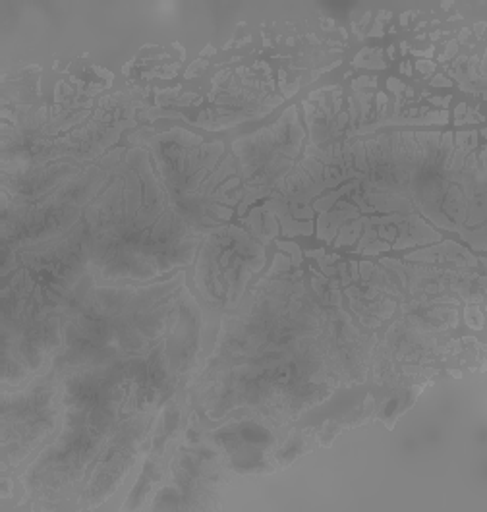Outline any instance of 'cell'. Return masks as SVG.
<instances>
[{"instance_id": "1", "label": "cell", "mask_w": 487, "mask_h": 512, "mask_svg": "<svg viewBox=\"0 0 487 512\" xmlns=\"http://www.w3.org/2000/svg\"><path fill=\"white\" fill-rule=\"evenodd\" d=\"M263 263V248L246 232L234 227L213 228L201 246L196 283L213 308L232 310Z\"/></svg>"}, {"instance_id": "2", "label": "cell", "mask_w": 487, "mask_h": 512, "mask_svg": "<svg viewBox=\"0 0 487 512\" xmlns=\"http://www.w3.org/2000/svg\"><path fill=\"white\" fill-rule=\"evenodd\" d=\"M302 138L296 109H288L275 126L234 143L246 180V203L261 198L283 180L300 151Z\"/></svg>"}]
</instances>
